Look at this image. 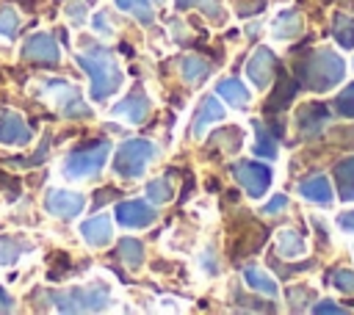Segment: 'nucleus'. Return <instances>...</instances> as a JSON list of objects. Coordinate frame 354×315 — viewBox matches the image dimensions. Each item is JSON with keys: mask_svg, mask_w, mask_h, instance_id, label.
I'll use <instances>...</instances> for the list:
<instances>
[{"mask_svg": "<svg viewBox=\"0 0 354 315\" xmlns=\"http://www.w3.org/2000/svg\"><path fill=\"white\" fill-rule=\"evenodd\" d=\"M343 75H346V64L329 47H318L296 61V80L310 91L324 94V91L335 88L343 80Z\"/></svg>", "mask_w": 354, "mask_h": 315, "instance_id": "nucleus-1", "label": "nucleus"}, {"mask_svg": "<svg viewBox=\"0 0 354 315\" xmlns=\"http://www.w3.org/2000/svg\"><path fill=\"white\" fill-rule=\"evenodd\" d=\"M77 64L91 77V99L94 102H105L122 88V66L111 50L88 47V50L77 52Z\"/></svg>", "mask_w": 354, "mask_h": 315, "instance_id": "nucleus-2", "label": "nucleus"}, {"mask_svg": "<svg viewBox=\"0 0 354 315\" xmlns=\"http://www.w3.org/2000/svg\"><path fill=\"white\" fill-rule=\"evenodd\" d=\"M50 301L61 312H100L113 304V293L108 290V285L94 282V285L55 290V293H50Z\"/></svg>", "mask_w": 354, "mask_h": 315, "instance_id": "nucleus-3", "label": "nucleus"}, {"mask_svg": "<svg viewBox=\"0 0 354 315\" xmlns=\"http://www.w3.org/2000/svg\"><path fill=\"white\" fill-rule=\"evenodd\" d=\"M158 158V149L147 138H127L119 144L116 158H113V171L124 180H138L144 177L147 166Z\"/></svg>", "mask_w": 354, "mask_h": 315, "instance_id": "nucleus-4", "label": "nucleus"}, {"mask_svg": "<svg viewBox=\"0 0 354 315\" xmlns=\"http://www.w3.org/2000/svg\"><path fill=\"white\" fill-rule=\"evenodd\" d=\"M108 155H111V144L105 138L102 141H94V144L83 146V149L66 152V158L61 163V171H64L66 180H86V177L97 174L105 166Z\"/></svg>", "mask_w": 354, "mask_h": 315, "instance_id": "nucleus-5", "label": "nucleus"}, {"mask_svg": "<svg viewBox=\"0 0 354 315\" xmlns=\"http://www.w3.org/2000/svg\"><path fill=\"white\" fill-rule=\"evenodd\" d=\"M44 91H47V97L53 99V105H55L64 116H69V119H88V116H91V108L83 102L80 91H77L72 83L53 77V80L44 83Z\"/></svg>", "mask_w": 354, "mask_h": 315, "instance_id": "nucleus-6", "label": "nucleus"}, {"mask_svg": "<svg viewBox=\"0 0 354 315\" xmlns=\"http://www.w3.org/2000/svg\"><path fill=\"white\" fill-rule=\"evenodd\" d=\"M232 177L252 199L266 196V191L271 188V169L266 163H260V160H238V163H232Z\"/></svg>", "mask_w": 354, "mask_h": 315, "instance_id": "nucleus-7", "label": "nucleus"}, {"mask_svg": "<svg viewBox=\"0 0 354 315\" xmlns=\"http://www.w3.org/2000/svg\"><path fill=\"white\" fill-rule=\"evenodd\" d=\"M230 232H232L230 235V251H232V257L252 254V251H257L266 243V229L254 218H249V216H241L238 224H232Z\"/></svg>", "mask_w": 354, "mask_h": 315, "instance_id": "nucleus-8", "label": "nucleus"}, {"mask_svg": "<svg viewBox=\"0 0 354 315\" xmlns=\"http://www.w3.org/2000/svg\"><path fill=\"white\" fill-rule=\"evenodd\" d=\"M329 122H332V113H329V108L324 102H301L296 108V116H293L296 133L304 135V138L318 135Z\"/></svg>", "mask_w": 354, "mask_h": 315, "instance_id": "nucleus-9", "label": "nucleus"}, {"mask_svg": "<svg viewBox=\"0 0 354 315\" xmlns=\"http://www.w3.org/2000/svg\"><path fill=\"white\" fill-rule=\"evenodd\" d=\"M86 207V196L77 191H64V188H53L44 196V210L55 218H75L80 216Z\"/></svg>", "mask_w": 354, "mask_h": 315, "instance_id": "nucleus-10", "label": "nucleus"}, {"mask_svg": "<svg viewBox=\"0 0 354 315\" xmlns=\"http://www.w3.org/2000/svg\"><path fill=\"white\" fill-rule=\"evenodd\" d=\"M274 72H277V55L268 47H257L246 64V77L252 80V86L260 91L268 88V83L274 80Z\"/></svg>", "mask_w": 354, "mask_h": 315, "instance_id": "nucleus-11", "label": "nucleus"}, {"mask_svg": "<svg viewBox=\"0 0 354 315\" xmlns=\"http://www.w3.org/2000/svg\"><path fill=\"white\" fill-rule=\"evenodd\" d=\"M155 218H158L155 207L144 199H130V202L116 204V221L127 229H144V227L155 224Z\"/></svg>", "mask_w": 354, "mask_h": 315, "instance_id": "nucleus-12", "label": "nucleus"}, {"mask_svg": "<svg viewBox=\"0 0 354 315\" xmlns=\"http://www.w3.org/2000/svg\"><path fill=\"white\" fill-rule=\"evenodd\" d=\"M22 58L28 61H39V64H58L61 58V47L55 44L53 36L47 33H30L22 44Z\"/></svg>", "mask_w": 354, "mask_h": 315, "instance_id": "nucleus-13", "label": "nucleus"}, {"mask_svg": "<svg viewBox=\"0 0 354 315\" xmlns=\"http://www.w3.org/2000/svg\"><path fill=\"white\" fill-rule=\"evenodd\" d=\"M149 113V97L141 91V88H133L127 91L116 105H113V116L116 119H124L130 124H141Z\"/></svg>", "mask_w": 354, "mask_h": 315, "instance_id": "nucleus-14", "label": "nucleus"}, {"mask_svg": "<svg viewBox=\"0 0 354 315\" xmlns=\"http://www.w3.org/2000/svg\"><path fill=\"white\" fill-rule=\"evenodd\" d=\"M30 141V127L17 111H0V144L25 146Z\"/></svg>", "mask_w": 354, "mask_h": 315, "instance_id": "nucleus-15", "label": "nucleus"}, {"mask_svg": "<svg viewBox=\"0 0 354 315\" xmlns=\"http://www.w3.org/2000/svg\"><path fill=\"white\" fill-rule=\"evenodd\" d=\"M80 235H83V240H86L91 249H102V246H108V243L113 240L111 218H108L105 213H100V216H94V218H86V221L80 224Z\"/></svg>", "mask_w": 354, "mask_h": 315, "instance_id": "nucleus-16", "label": "nucleus"}, {"mask_svg": "<svg viewBox=\"0 0 354 315\" xmlns=\"http://www.w3.org/2000/svg\"><path fill=\"white\" fill-rule=\"evenodd\" d=\"M224 105L216 99V97H205L202 102H199V111L194 113V122H191V133L196 135V138H202L205 135V130L213 124V122H221L224 119Z\"/></svg>", "mask_w": 354, "mask_h": 315, "instance_id": "nucleus-17", "label": "nucleus"}, {"mask_svg": "<svg viewBox=\"0 0 354 315\" xmlns=\"http://www.w3.org/2000/svg\"><path fill=\"white\" fill-rule=\"evenodd\" d=\"M299 193L307 199V202H315V204H332V182L324 177V174H315V177H307L299 182Z\"/></svg>", "mask_w": 354, "mask_h": 315, "instance_id": "nucleus-18", "label": "nucleus"}, {"mask_svg": "<svg viewBox=\"0 0 354 315\" xmlns=\"http://www.w3.org/2000/svg\"><path fill=\"white\" fill-rule=\"evenodd\" d=\"M307 243L296 229H279L277 232V257L279 260H299L304 257Z\"/></svg>", "mask_w": 354, "mask_h": 315, "instance_id": "nucleus-19", "label": "nucleus"}, {"mask_svg": "<svg viewBox=\"0 0 354 315\" xmlns=\"http://www.w3.org/2000/svg\"><path fill=\"white\" fill-rule=\"evenodd\" d=\"M301 14L299 11H279L277 17H274V22H271V33H274V39H282V41H288V39H296L299 33H301Z\"/></svg>", "mask_w": 354, "mask_h": 315, "instance_id": "nucleus-20", "label": "nucleus"}, {"mask_svg": "<svg viewBox=\"0 0 354 315\" xmlns=\"http://www.w3.org/2000/svg\"><path fill=\"white\" fill-rule=\"evenodd\" d=\"M243 282H246V287H252V290H257V293H263V296H271V298L279 293L277 279H274L268 271L257 268V265L243 268Z\"/></svg>", "mask_w": 354, "mask_h": 315, "instance_id": "nucleus-21", "label": "nucleus"}, {"mask_svg": "<svg viewBox=\"0 0 354 315\" xmlns=\"http://www.w3.org/2000/svg\"><path fill=\"white\" fill-rule=\"evenodd\" d=\"M33 243L19 235H0V265H14L25 251H30Z\"/></svg>", "mask_w": 354, "mask_h": 315, "instance_id": "nucleus-22", "label": "nucleus"}, {"mask_svg": "<svg viewBox=\"0 0 354 315\" xmlns=\"http://www.w3.org/2000/svg\"><path fill=\"white\" fill-rule=\"evenodd\" d=\"M335 180H337V193L343 202H354V155L337 160L335 166Z\"/></svg>", "mask_w": 354, "mask_h": 315, "instance_id": "nucleus-23", "label": "nucleus"}, {"mask_svg": "<svg viewBox=\"0 0 354 315\" xmlns=\"http://www.w3.org/2000/svg\"><path fill=\"white\" fill-rule=\"evenodd\" d=\"M216 91H218V97H221L224 102H230L232 108H246V105H249V88H246L241 80H235V77H224V80L216 86Z\"/></svg>", "mask_w": 354, "mask_h": 315, "instance_id": "nucleus-24", "label": "nucleus"}, {"mask_svg": "<svg viewBox=\"0 0 354 315\" xmlns=\"http://www.w3.org/2000/svg\"><path fill=\"white\" fill-rule=\"evenodd\" d=\"M252 130H254V146H252L254 155H260V158H266V160H274V158L279 155L277 135H271L263 122H252Z\"/></svg>", "mask_w": 354, "mask_h": 315, "instance_id": "nucleus-25", "label": "nucleus"}, {"mask_svg": "<svg viewBox=\"0 0 354 315\" xmlns=\"http://www.w3.org/2000/svg\"><path fill=\"white\" fill-rule=\"evenodd\" d=\"M177 3V8H199L207 19H213L216 25H221L224 19H227V11H224V6H221V0H174Z\"/></svg>", "mask_w": 354, "mask_h": 315, "instance_id": "nucleus-26", "label": "nucleus"}, {"mask_svg": "<svg viewBox=\"0 0 354 315\" xmlns=\"http://www.w3.org/2000/svg\"><path fill=\"white\" fill-rule=\"evenodd\" d=\"M332 36L343 50L354 47V17L351 14H337L332 22Z\"/></svg>", "mask_w": 354, "mask_h": 315, "instance_id": "nucleus-27", "label": "nucleus"}, {"mask_svg": "<svg viewBox=\"0 0 354 315\" xmlns=\"http://www.w3.org/2000/svg\"><path fill=\"white\" fill-rule=\"evenodd\" d=\"M210 144L218 146L221 152H238L243 146V133L238 127H221L218 133L210 135Z\"/></svg>", "mask_w": 354, "mask_h": 315, "instance_id": "nucleus-28", "label": "nucleus"}, {"mask_svg": "<svg viewBox=\"0 0 354 315\" xmlns=\"http://www.w3.org/2000/svg\"><path fill=\"white\" fill-rule=\"evenodd\" d=\"M116 257H119L124 265L138 268V265L144 262V243L136 240V238H124V240L119 243V249H116Z\"/></svg>", "mask_w": 354, "mask_h": 315, "instance_id": "nucleus-29", "label": "nucleus"}, {"mask_svg": "<svg viewBox=\"0 0 354 315\" xmlns=\"http://www.w3.org/2000/svg\"><path fill=\"white\" fill-rule=\"evenodd\" d=\"M116 6L124 14H133L144 25H152V19H155V11H152V3L149 0H116Z\"/></svg>", "mask_w": 354, "mask_h": 315, "instance_id": "nucleus-30", "label": "nucleus"}, {"mask_svg": "<svg viewBox=\"0 0 354 315\" xmlns=\"http://www.w3.org/2000/svg\"><path fill=\"white\" fill-rule=\"evenodd\" d=\"M207 72H210V66H207V61H202L199 55H185V58H183V77H185L188 83H199Z\"/></svg>", "mask_w": 354, "mask_h": 315, "instance_id": "nucleus-31", "label": "nucleus"}, {"mask_svg": "<svg viewBox=\"0 0 354 315\" xmlns=\"http://www.w3.org/2000/svg\"><path fill=\"white\" fill-rule=\"evenodd\" d=\"M147 196H149V202L163 204V202H169L174 196V188H171V182L166 177H158V180H149L147 182Z\"/></svg>", "mask_w": 354, "mask_h": 315, "instance_id": "nucleus-32", "label": "nucleus"}, {"mask_svg": "<svg viewBox=\"0 0 354 315\" xmlns=\"http://www.w3.org/2000/svg\"><path fill=\"white\" fill-rule=\"evenodd\" d=\"M329 282H332V287H337V290L346 293V296L354 293V271H351V268H337V271H332V274H329Z\"/></svg>", "mask_w": 354, "mask_h": 315, "instance_id": "nucleus-33", "label": "nucleus"}, {"mask_svg": "<svg viewBox=\"0 0 354 315\" xmlns=\"http://www.w3.org/2000/svg\"><path fill=\"white\" fill-rule=\"evenodd\" d=\"M335 111L346 119H354V83H348L337 97H335Z\"/></svg>", "mask_w": 354, "mask_h": 315, "instance_id": "nucleus-34", "label": "nucleus"}, {"mask_svg": "<svg viewBox=\"0 0 354 315\" xmlns=\"http://www.w3.org/2000/svg\"><path fill=\"white\" fill-rule=\"evenodd\" d=\"M19 30V14L14 8L0 11V36H14Z\"/></svg>", "mask_w": 354, "mask_h": 315, "instance_id": "nucleus-35", "label": "nucleus"}, {"mask_svg": "<svg viewBox=\"0 0 354 315\" xmlns=\"http://www.w3.org/2000/svg\"><path fill=\"white\" fill-rule=\"evenodd\" d=\"M64 11H66V19H69L72 25H86V14H88L86 0H69Z\"/></svg>", "mask_w": 354, "mask_h": 315, "instance_id": "nucleus-36", "label": "nucleus"}, {"mask_svg": "<svg viewBox=\"0 0 354 315\" xmlns=\"http://www.w3.org/2000/svg\"><path fill=\"white\" fill-rule=\"evenodd\" d=\"M304 298H313V293L307 287H290L288 290V301L293 309H304Z\"/></svg>", "mask_w": 354, "mask_h": 315, "instance_id": "nucleus-37", "label": "nucleus"}, {"mask_svg": "<svg viewBox=\"0 0 354 315\" xmlns=\"http://www.w3.org/2000/svg\"><path fill=\"white\" fill-rule=\"evenodd\" d=\"M285 207H288V196H285V193H277L260 213H266V216H279V213H285Z\"/></svg>", "mask_w": 354, "mask_h": 315, "instance_id": "nucleus-38", "label": "nucleus"}, {"mask_svg": "<svg viewBox=\"0 0 354 315\" xmlns=\"http://www.w3.org/2000/svg\"><path fill=\"white\" fill-rule=\"evenodd\" d=\"M94 30H97L100 36H111V33H113V28H111V22H108V17H105L102 11L94 17Z\"/></svg>", "mask_w": 354, "mask_h": 315, "instance_id": "nucleus-39", "label": "nucleus"}, {"mask_svg": "<svg viewBox=\"0 0 354 315\" xmlns=\"http://www.w3.org/2000/svg\"><path fill=\"white\" fill-rule=\"evenodd\" d=\"M313 312H335V315H346L348 309H346V307H337V304H332V301H318V304H313Z\"/></svg>", "mask_w": 354, "mask_h": 315, "instance_id": "nucleus-40", "label": "nucleus"}, {"mask_svg": "<svg viewBox=\"0 0 354 315\" xmlns=\"http://www.w3.org/2000/svg\"><path fill=\"white\" fill-rule=\"evenodd\" d=\"M337 227L346 229V232H354V210L340 213V216H337Z\"/></svg>", "mask_w": 354, "mask_h": 315, "instance_id": "nucleus-41", "label": "nucleus"}, {"mask_svg": "<svg viewBox=\"0 0 354 315\" xmlns=\"http://www.w3.org/2000/svg\"><path fill=\"white\" fill-rule=\"evenodd\" d=\"M8 309H14V301H11V296L0 287V312H8Z\"/></svg>", "mask_w": 354, "mask_h": 315, "instance_id": "nucleus-42", "label": "nucleus"}]
</instances>
